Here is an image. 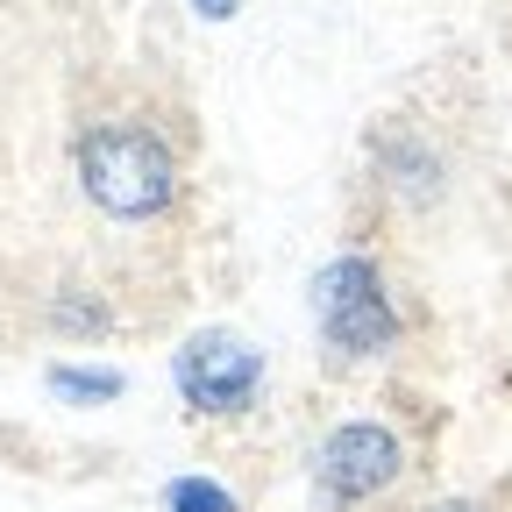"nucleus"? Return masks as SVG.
<instances>
[{
    "label": "nucleus",
    "instance_id": "f257e3e1",
    "mask_svg": "<svg viewBox=\"0 0 512 512\" xmlns=\"http://www.w3.org/2000/svg\"><path fill=\"white\" fill-rule=\"evenodd\" d=\"M72 171L107 221H157L178 200V157L150 121H93L72 150Z\"/></svg>",
    "mask_w": 512,
    "mask_h": 512
},
{
    "label": "nucleus",
    "instance_id": "f03ea898",
    "mask_svg": "<svg viewBox=\"0 0 512 512\" xmlns=\"http://www.w3.org/2000/svg\"><path fill=\"white\" fill-rule=\"evenodd\" d=\"M313 328L320 342H328L342 363H377V356H392L399 349V299L392 285H384V271L370 264L363 249H342L328 256V264L313 271Z\"/></svg>",
    "mask_w": 512,
    "mask_h": 512
},
{
    "label": "nucleus",
    "instance_id": "7ed1b4c3",
    "mask_svg": "<svg viewBox=\"0 0 512 512\" xmlns=\"http://www.w3.org/2000/svg\"><path fill=\"white\" fill-rule=\"evenodd\" d=\"M264 377H271L264 349L242 342L235 328H200V335H185L178 356H171V384H178L185 413H200V420H242V413H256Z\"/></svg>",
    "mask_w": 512,
    "mask_h": 512
},
{
    "label": "nucleus",
    "instance_id": "20e7f679",
    "mask_svg": "<svg viewBox=\"0 0 512 512\" xmlns=\"http://www.w3.org/2000/svg\"><path fill=\"white\" fill-rule=\"evenodd\" d=\"M399 477H406V441H399L392 420L356 413V420L328 427L320 448H313V491L328 505H370V498L392 491Z\"/></svg>",
    "mask_w": 512,
    "mask_h": 512
},
{
    "label": "nucleus",
    "instance_id": "39448f33",
    "mask_svg": "<svg viewBox=\"0 0 512 512\" xmlns=\"http://www.w3.org/2000/svg\"><path fill=\"white\" fill-rule=\"evenodd\" d=\"M50 328H57L64 342H93V335H107V328H114V313H107V299H100V292L64 285V292L50 299Z\"/></svg>",
    "mask_w": 512,
    "mask_h": 512
},
{
    "label": "nucleus",
    "instance_id": "423d86ee",
    "mask_svg": "<svg viewBox=\"0 0 512 512\" xmlns=\"http://www.w3.org/2000/svg\"><path fill=\"white\" fill-rule=\"evenodd\" d=\"M50 392H57V399H79V406H107V399L128 392V377H121L114 363H93V370H86V363H57V370H50Z\"/></svg>",
    "mask_w": 512,
    "mask_h": 512
},
{
    "label": "nucleus",
    "instance_id": "0eeeda50",
    "mask_svg": "<svg viewBox=\"0 0 512 512\" xmlns=\"http://www.w3.org/2000/svg\"><path fill=\"white\" fill-rule=\"evenodd\" d=\"M164 512H242V498L221 477H171L164 484Z\"/></svg>",
    "mask_w": 512,
    "mask_h": 512
},
{
    "label": "nucleus",
    "instance_id": "6e6552de",
    "mask_svg": "<svg viewBox=\"0 0 512 512\" xmlns=\"http://www.w3.org/2000/svg\"><path fill=\"white\" fill-rule=\"evenodd\" d=\"M392 185L413 192V200H434V185H441L434 150H420V143H392Z\"/></svg>",
    "mask_w": 512,
    "mask_h": 512
},
{
    "label": "nucleus",
    "instance_id": "1a4fd4ad",
    "mask_svg": "<svg viewBox=\"0 0 512 512\" xmlns=\"http://www.w3.org/2000/svg\"><path fill=\"white\" fill-rule=\"evenodd\" d=\"M185 8L200 15V22H235V8H242V0H185Z\"/></svg>",
    "mask_w": 512,
    "mask_h": 512
},
{
    "label": "nucleus",
    "instance_id": "9d476101",
    "mask_svg": "<svg viewBox=\"0 0 512 512\" xmlns=\"http://www.w3.org/2000/svg\"><path fill=\"white\" fill-rule=\"evenodd\" d=\"M427 512H491L484 498H441V505H427Z\"/></svg>",
    "mask_w": 512,
    "mask_h": 512
}]
</instances>
